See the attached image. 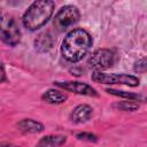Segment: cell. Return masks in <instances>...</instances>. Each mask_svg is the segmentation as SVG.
<instances>
[{
  "mask_svg": "<svg viewBox=\"0 0 147 147\" xmlns=\"http://www.w3.org/2000/svg\"><path fill=\"white\" fill-rule=\"evenodd\" d=\"M92 37L84 29H74L67 33L61 45L62 56L71 63L80 61L92 46Z\"/></svg>",
  "mask_w": 147,
  "mask_h": 147,
  "instance_id": "obj_1",
  "label": "cell"
},
{
  "mask_svg": "<svg viewBox=\"0 0 147 147\" xmlns=\"http://www.w3.org/2000/svg\"><path fill=\"white\" fill-rule=\"evenodd\" d=\"M54 8L55 2L51 0H40L32 2L22 17L23 25L30 31H37L49 21L53 15Z\"/></svg>",
  "mask_w": 147,
  "mask_h": 147,
  "instance_id": "obj_2",
  "label": "cell"
},
{
  "mask_svg": "<svg viewBox=\"0 0 147 147\" xmlns=\"http://www.w3.org/2000/svg\"><path fill=\"white\" fill-rule=\"evenodd\" d=\"M0 40L11 47L21 41V30L16 21L6 11L0 9Z\"/></svg>",
  "mask_w": 147,
  "mask_h": 147,
  "instance_id": "obj_3",
  "label": "cell"
},
{
  "mask_svg": "<svg viewBox=\"0 0 147 147\" xmlns=\"http://www.w3.org/2000/svg\"><path fill=\"white\" fill-rule=\"evenodd\" d=\"M80 18V13L76 6L67 5L63 6L55 14L53 20V25L57 32H63L71 25L76 24Z\"/></svg>",
  "mask_w": 147,
  "mask_h": 147,
  "instance_id": "obj_4",
  "label": "cell"
},
{
  "mask_svg": "<svg viewBox=\"0 0 147 147\" xmlns=\"http://www.w3.org/2000/svg\"><path fill=\"white\" fill-rule=\"evenodd\" d=\"M91 79L95 83L99 84H122V85H127L136 87L139 85L140 80L138 77L127 75V74H106L102 71H93L91 75Z\"/></svg>",
  "mask_w": 147,
  "mask_h": 147,
  "instance_id": "obj_5",
  "label": "cell"
},
{
  "mask_svg": "<svg viewBox=\"0 0 147 147\" xmlns=\"http://www.w3.org/2000/svg\"><path fill=\"white\" fill-rule=\"evenodd\" d=\"M116 53L108 48H101L95 51L88 59L87 64L95 69L96 71H101L103 69H108L113 67L116 62Z\"/></svg>",
  "mask_w": 147,
  "mask_h": 147,
  "instance_id": "obj_6",
  "label": "cell"
},
{
  "mask_svg": "<svg viewBox=\"0 0 147 147\" xmlns=\"http://www.w3.org/2000/svg\"><path fill=\"white\" fill-rule=\"evenodd\" d=\"M54 85L76 94L86 95V96H99V93L94 87L91 85L83 83V82H74V80H65V82H54Z\"/></svg>",
  "mask_w": 147,
  "mask_h": 147,
  "instance_id": "obj_7",
  "label": "cell"
},
{
  "mask_svg": "<svg viewBox=\"0 0 147 147\" xmlns=\"http://www.w3.org/2000/svg\"><path fill=\"white\" fill-rule=\"evenodd\" d=\"M93 115V108L88 105H78L70 113V121L75 124H82L91 119Z\"/></svg>",
  "mask_w": 147,
  "mask_h": 147,
  "instance_id": "obj_8",
  "label": "cell"
},
{
  "mask_svg": "<svg viewBox=\"0 0 147 147\" xmlns=\"http://www.w3.org/2000/svg\"><path fill=\"white\" fill-rule=\"evenodd\" d=\"M54 46V38L49 32H41L34 39V49L39 53H46Z\"/></svg>",
  "mask_w": 147,
  "mask_h": 147,
  "instance_id": "obj_9",
  "label": "cell"
},
{
  "mask_svg": "<svg viewBox=\"0 0 147 147\" xmlns=\"http://www.w3.org/2000/svg\"><path fill=\"white\" fill-rule=\"evenodd\" d=\"M17 129L22 133H39L44 131V124L32 118H24L17 123Z\"/></svg>",
  "mask_w": 147,
  "mask_h": 147,
  "instance_id": "obj_10",
  "label": "cell"
},
{
  "mask_svg": "<svg viewBox=\"0 0 147 147\" xmlns=\"http://www.w3.org/2000/svg\"><path fill=\"white\" fill-rule=\"evenodd\" d=\"M41 99L45 102L51 103V105H61L68 100V95L59 90L49 88L41 94Z\"/></svg>",
  "mask_w": 147,
  "mask_h": 147,
  "instance_id": "obj_11",
  "label": "cell"
},
{
  "mask_svg": "<svg viewBox=\"0 0 147 147\" xmlns=\"http://www.w3.org/2000/svg\"><path fill=\"white\" fill-rule=\"evenodd\" d=\"M67 141L65 136H45L40 138L36 147H60Z\"/></svg>",
  "mask_w": 147,
  "mask_h": 147,
  "instance_id": "obj_12",
  "label": "cell"
},
{
  "mask_svg": "<svg viewBox=\"0 0 147 147\" xmlns=\"http://www.w3.org/2000/svg\"><path fill=\"white\" fill-rule=\"evenodd\" d=\"M106 92L109 93V94L119 96V98H125V99H127V100H132V101H136V100H142V96H141L140 94H136V93H132V92L118 91V90H114V88H107Z\"/></svg>",
  "mask_w": 147,
  "mask_h": 147,
  "instance_id": "obj_13",
  "label": "cell"
},
{
  "mask_svg": "<svg viewBox=\"0 0 147 147\" xmlns=\"http://www.w3.org/2000/svg\"><path fill=\"white\" fill-rule=\"evenodd\" d=\"M113 107L122 111H136L139 109V103L132 100H126V101H118L114 103Z\"/></svg>",
  "mask_w": 147,
  "mask_h": 147,
  "instance_id": "obj_14",
  "label": "cell"
},
{
  "mask_svg": "<svg viewBox=\"0 0 147 147\" xmlns=\"http://www.w3.org/2000/svg\"><path fill=\"white\" fill-rule=\"evenodd\" d=\"M76 138L78 140H84V141H90V142H96L98 141V137L91 132H79L76 134Z\"/></svg>",
  "mask_w": 147,
  "mask_h": 147,
  "instance_id": "obj_15",
  "label": "cell"
},
{
  "mask_svg": "<svg viewBox=\"0 0 147 147\" xmlns=\"http://www.w3.org/2000/svg\"><path fill=\"white\" fill-rule=\"evenodd\" d=\"M134 71L136 72H141V74H144L146 71V59L145 57H142L138 62H136V64H134Z\"/></svg>",
  "mask_w": 147,
  "mask_h": 147,
  "instance_id": "obj_16",
  "label": "cell"
},
{
  "mask_svg": "<svg viewBox=\"0 0 147 147\" xmlns=\"http://www.w3.org/2000/svg\"><path fill=\"white\" fill-rule=\"evenodd\" d=\"M6 80H7V77H6V70H5L3 64L0 62V83L6 82Z\"/></svg>",
  "mask_w": 147,
  "mask_h": 147,
  "instance_id": "obj_17",
  "label": "cell"
},
{
  "mask_svg": "<svg viewBox=\"0 0 147 147\" xmlns=\"http://www.w3.org/2000/svg\"><path fill=\"white\" fill-rule=\"evenodd\" d=\"M0 147H18V146L10 142H0Z\"/></svg>",
  "mask_w": 147,
  "mask_h": 147,
  "instance_id": "obj_18",
  "label": "cell"
}]
</instances>
